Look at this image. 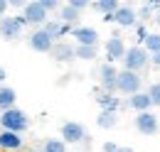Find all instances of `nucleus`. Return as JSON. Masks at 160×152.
I'll return each instance as SVG.
<instances>
[{
	"label": "nucleus",
	"instance_id": "1",
	"mask_svg": "<svg viewBox=\"0 0 160 152\" xmlns=\"http://www.w3.org/2000/svg\"><path fill=\"white\" fill-rule=\"evenodd\" d=\"M123 69H128V71H143V69H148L150 66V52L143 47V44H133V47H128V52H126V57H123Z\"/></svg>",
	"mask_w": 160,
	"mask_h": 152
},
{
	"label": "nucleus",
	"instance_id": "2",
	"mask_svg": "<svg viewBox=\"0 0 160 152\" xmlns=\"http://www.w3.org/2000/svg\"><path fill=\"white\" fill-rule=\"evenodd\" d=\"M0 128L12 130V133H25L30 128V115L20 108H8V111L0 113Z\"/></svg>",
	"mask_w": 160,
	"mask_h": 152
},
{
	"label": "nucleus",
	"instance_id": "3",
	"mask_svg": "<svg viewBox=\"0 0 160 152\" xmlns=\"http://www.w3.org/2000/svg\"><path fill=\"white\" fill-rule=\"evenodd\" d=\"M25 27H27V20L22 17H0V37L5 39V42H18L22 37V32H25Z\"/></svg>",
	"mask_w": 160,
	"mask_h": 152
},
{
	"label": "nucleus",
	"instance_id": "4",
	"mask_svg": "<svg viewBox=\"0 0 160 152\" xmlns=\"http://www.w3.org/2000/svg\"><path fill=\"white\" fill-rule=\"evenodd\" d=\"M143 88V76L138 71H128V69H121L118 74V83H116V91L123 96H133Z\"/></svg>",
	"mask_w": 160,
	"mask_h": 152
},
{
	"label": "nucleus",
	"instance_id": "5",
	"mask_svg": "<svg viewBox=\"0 0 160 152\" xmlns=\"http://www.w3.org/2000/svg\"><path fill=\"white\" fill-rule=\"evenodd\" d=\"M133 125H136V130L140 135H145V137H153V135L160 133V118L153 111H140L136 118H133Z\"/></svg>",
	"mask_w": 160,
	"mask_h": 152
},
{
	"label": "nucleus",
	"instance_id": "6",
	"mask_svg": "<svg viewBox=\"0 0 160 152\" xmlns=\"http://www.w3.org/2000/svg\"><path fill=\"white\" fill-rule=\"evenodd\" d=\"M54 42H57V39L52 37L44 27H37L35 32H30V37H27V47H30L32 52H37V54H49L52 47H54Z\"/></svg>",
	"mask_w": 160,
	"mask_h": 152
},
{
	"label": "nucleus",
	"instance_id": "7",
	"mask_svg": "<svg viewBox=\"0 0 160 152\" xmlns=\"http://www.w3.org/2000/svg\"><path fill=\"white\" fill-rule=\"evenodd\" d=\"M22 17L27 20V25H37V27H42V25L47 22V17H49V10L42 5L40 0H30V2L22 7Z\"/></svg>",
	"mask_w": 160,
	"mask_h": 152
},
{
	"label": "nucleus",
	"instance_id": "8",
	"mask_svg": "<svg viewBox=\"0 0 160 152\" xmlns=\"http://www.w3.org/2000/svg\"><path fill=\"white\" fill-rule=\"evenodd\" d=\"M118 74H121V71L111 64V61L101 64V66H99V88H101V91H108V93H116Z\"/></svg>",
	"mask_w": 160,
	"mask_h": 152
},
{
	"label": "nucleus",
	"instance_id": "9",
	"mask_svg": "<svg viewBox=\"0 0 160 152\" xmlns=\"http://www.w3.org/2000/svg\"><path fill=\"white\" fill-rule=\"evenodd\" d=\"M62 140L67 145L86 142V128L81 123H77V120H67V123H62Z\"/></svg>",
	"mask_w": 160,
	"mask_h": 152
},
{
	"label": "nucleus",
	"instance_id": "10",
	"mask_svg": "<svg viewBox=\"0 0 160 152\" xmlns=\"http://www.w3.org/2000/svg\"><path fill=\"white\" fill-rule=\"evenodd\" d=\"M126 52H128V47H126V42L121 39V35H113V37L106 39V44H103V54H106V61H123L126 57Z\"/></svg>",
	"mask_w": 160,
	"mask_h": 152
},
{
	"label": "nucleus",
	"instance_id": "11",
	"mask_svg": "<svg viewBox=\"0 0 160 152\" xmlns=\"http://www.w3.org/2000/svg\"><path fill=\"white\" fill-rule=\"evenodd\" d=\"M72 39H77V44H89V47H99V30L96 27H86V25H77L74 32H72Z\"/></svg>",
	"mask_w": 160,
	"mask_h": 152
},
{
	"label": "nucleus",
	"instance_id": "12",
	"mask_svg": "<svg viewBox=\"0 0 160 152\" xmlns=\"http://www.w3.org/2000/svg\"><path fill=\"white\" fill-rule=\"evenodd\" d=\"M113 17H116L113 25H118V27H123V30H131V27H136V25L140 22L136 7H131V5H121L118 10L113 12Z\"/></svg>",
	"mask_w": 160,
	"mask_h": 152
},
{
	"label": "nucleus",
	"instance_id": "13",
	"mask_svg": "<svg viewBox=\"0 0 160 152\" xmlns=\"http://www.w3.org/2000/svg\"><path fill=\"white\" fill-rule=\"evenodd\" d=\"M22 147H25V137H22V133L0 130V150H5V152H20Z\"/></svg>",
	"mask_w": 160,
	"mask_h": 152
},
{
	"label": "nucleus",
	"instance_id": "14",
	"mask_svg": "<svg viewBox=\"0 0 160 152\" xmlns=\"http://www.w3.org/2000/svg\"><path fill=\"white\" fill-rule=\"evenodd\" d=\"M49 57L54 59V61H59V64L72 61V59H77V47H72L69 42L57 39V42H54V47H52V52H49Z\"/></svg>",
	"mask_w": 160,
	"mask_h": 152
},
{
	"label": "nucleus",
	"instance_id": "15",
	"mask_svg": "<svg viewBox=\"0 0 160 152\" xmlns=\"http://www.w3.org/2000/svg\"><path fill=\"white\" fill-rule=\"evenodd\" d=\"M123 106L133 108L136 113H140V111H150V108H153V98H150V93H148V91H138V93L128 96V98L123 101Z\"/></svg>",
	"mask_w": 160,
	"mask_h": 152
},
{
	"label": "nucleus",
	"instance_id": "16",
	"mask_svg": "<svg viewBox=\"0 0 160 152\" xmlns=\"http://www.w3.org/2000/svg\"><path fill=\"white\" fill-rule=\"evenodd\" d=\"M42 27H44V30H47L54 39H62V37H67V35H72V32H74V25H67V22H62L59 17H57V20H47Z\"/></svg>",
	"mask_w": 160,
	"mask_h": 152
},
{
	"label": "nucleus",
	"instance_id": "17",
	"mask_svg": "<svg viewBox=\"0 0 160 152\" xmlns=\"http://www.w3.org/2000/svg\"><path fill=\"white\" fill-rule=\"evenodd\" d=\"M96 103L101 106V111H116V113H118V108L123 106V103H121V101H118L113 93L101 91V88H99V93H96Z\"/></svg>",
	"mask_w": 160,
	"mask_h": 152
},
{
	"label": "nucleus",
	"instance_id": "18",
	"mask_svg": "<svg viewBox=\"0 0 160 152\" xmlns=\"http://www.w3.org/2000/svg\"><path fill=\"white\" fill-rule=\"evenodd\" d=\"M15 101H18V91L12 86H0V113L8 111V108H15Z\"/></svg>",
	"mask_w": 160,
	"mask_h": 152
},
{
	"label": "nucleus",
	"instance_id": "19",
	"mask_svg": "<svg viewBox=\"0 0 160 152\" xmlns=\"http://www.w3.org/2000/svg\"><path fill=\"white\" fill-rule=\"evenodd\" d=\"M57 15H59L62 22H67V25H74V27H77V25H79V20H81V10H77V7H72V5H67V2H64V5L59 7V12H57Z\"/></svg>",
	"mask_w": 160,
	"mask_h": 152
},
{
	"label": "nucleus",
	"instance_id": "20",
	"mask_svg": "<svg viewBox=\"0 0 160 152\" xmlns=\"http://www.w3.org/2000/svg\"><path fill=\"white\" fill-rule=\"evenodd\" d=\"M96 125L101 130H113L118 125V113L116 111H101L99 118H96Z\"/></svg>",
	"mask_w": 160,
	"mask_h": 152
},
{
	"label": "nucleus",
	"instance_id": "21",
	"mask_svg": "<svg viewBox=\"0 0 160 152\" xmlns=\"http://www.w3.org/2000/svg\"><path fill=\"white\" fill-rule=\"evenodd\" d=\"M91 7H94L96 12H101V15H108V12H116V10H118L121 2L118 0H94Z\"/></svg>",
	"mask_w": 160,
	"mask_h": 152
},
{
	"label": "nucleus",
	"instance_id": "22",
	"mask_svg": "<svg viewBox=\"0 0 160 152\" xmlns=\"http://www.w3.org/2000/svg\"><path fill=\"white\" fill-rule=\"evenodd\" d=\"M99 54V47H89V44H77V59L81 61H94Z\"/></svg>",
	"mask_w": 160,
	"mask_h": 152
},
{
	"label": "nucleus",
	"instance_id": "23",
	"mask_svg": "<svg viewBox=\"0 0 160 152\" xmlns=\"http://www.w3.org/2000/svg\"><path fill=\"white\" fill-rule=\"evenodd\" d=\"M42 150L44 152H67V142L62 137H47L42 142Z\"/></svg>",
	"mask_w": 160,
	"mask_h": 152
},
{
	"label": "nucleus",
	"instance_id": "24",
	"mask_svg": "<svg viewBox=\"0 0 160 152\" xmlns=\"http://www.w3.org/2000/svg\"><path fill=\"white\" fill-rule=\"evenodd\" d=\"M143 47H145L150 54L160 52V35H158V32H150V35L145 37V42H143Z\"/></svg>",
	"mask_w": 160,
	"mask_h": 152
},
{
	"label": "nucleus",
	"instance_id": "25",
	"mask_svg": "<svg viewBox=\"0 0 160 152\" xmlns=\"http://www.w3.org/2000/svg\"><path fill=\"white\" fill-rule=\"evenodd\" d=\"M148 93H150V98H153V106L160 108V81H153V83L148 86Z\"/></svg>",
	"mask_w": 160,
	"mask_h": 152
},
{
	"label": "nucleus",
	"instance_id": "26",
	"mask_svg": "<svg viewBox=\"0 0 160 152\" xmlns=\"http://www.w3.org/2000/svg\"><path fill=\"white\" fill-rule=\"evenodd\" d=\"M40 2L44 5V7H47V10H49V12H59V7L64 5L62 0H40Z\"/></svg>",
	"mask_w": 160,
	"mask_h": 152
},
{
	"label": "nucleus",
	"instance_id": "27",
	"mask_svg": "<svg viewBox=\"0 0 160 152\" xmlns=\"http://www.w3.org/2000/svg\"><path fill=\"white\" fill-rule=\"evenodd\" d=\"M148 35H150V32L145 30V25H143V22H138V25H136V39H138V44H143Z\"/></svg>",
	"mask_w": 160,
	"mask_h": 152
},
{
	"label": "nucleus",
	"instance_id": "28",
	"mask_svg": "<svg viewBox=\"0 0 160 152\" xmlns=\"http://www.w3.org/2000/svg\"><path fill=\"white\" fill-rule=\"evenodd\" d=\"M64 2H67V5H72V7H77V10H86L94 0H64Z\"/></svg>",
	"mask_w": 160,
	"mask_h": 152
},
{
	"label": "nucleus",
	"instance_id": "29",
	"mask_svg": "<svg viewBox=\"0 0 160 152\" xmlns=\"http://www.w3.org/2000/svg\"><path fill=\"white\" fill-rule=\"evenodd\" d=\"M101 152H118V145H116V142H103Z\"/></svg>",
	"mask_w": 160,
	"mask_h": 152
},
{
	"label": "nucleus",
	"instance_id": "30",
	"mask_svg": "<svg viewBox=\"0 0 160 152\" xmlns=\"http://www.w3.org/2000/svg\"><path fill=\"white\" fill-rule=\"evenodd\" d=\"M8 2H10V7H18V10H22V7H25L30 0H8Z\"/></svg>",
	"mask_w": 160,
	"mask_h": 152
},
{
	"label": "nucleus",
	"instance_id": "31",
	"mask_svg": "<svg viewBox=\"0 0 160 152\" xmlns=\"http://www.w3.org/2000/svg\"><path fill=\"white\" fill-rule=\"evenodd\" d=\"M150 66H155V69H160V52H155V54H150Z\"/></svg>",
	"mask_w": 160,
	"mask_h": 152
},
{
	"label": "nucleus",
	"instance_id": "32",
	"mask_svg": "<svg viewBox=\"0 0 160 152\" xmlns=\"http://www.w3.org/2000/svg\"><path fill=\"white\" fill-rule=\"evenodd\" d=\"M8 7H10V2H8V0H0V17H5Z\"/></svg>",
	"mask_w": 160,
	"mask_h": 152
},
{
	"label": "nucleus",
	"instance_id": "33",
	"mask_svg": "<svg viewBox=\"0 0 160 152\" xmlns=\"http://www.w3.org/2000/svg\"><path fill=\"white\" fill-rule=\"evenodd\" d=\"M5 78H8V71H5V69H2V66H0V86H2V83H5Z\"/></svg>",
	"mask_w": 160,
	"mask_h": 152
},
{
	"label": "nucleus",
	"instance_id": "34",
	"mask_svg": "<svg viewBox=\"0 0 160 152\" xmlns=\"http://www.w3.org/2000/svg\"><path fill=\"white\" fill-rule=\"evenodd\" d=\"M153 22H155V25H158V27H160V7H158V10H155V15H153Z\"/></svg>",
	"mask_w": 160,
	"mask_h": 152
},
{
	"label": "nucleus",
	"instance_id": "35",
	"mask_svg": "<svg viewBox=\"0 0 160 152\" xmlns=\"http://www.w3.org/2000/svg\"><path fill=\"white\" fill-rule=\"evenodd\" d=\"M118 152H133L131 147H118Z\"/></svg>",
	"mask_w": 160,
	"mask_h": 152
},
{
	"label": "nucleus",
	"instance_id": "36",
	"mask_svg": "<svg viewBox=\"0 0 160 152\" xmlns=\"http://www.w3.org/2000/svg\"><path fill=\"white\" fill-rule=\"evenodd\" d=\"M37 152H44V150H37Z\"/></svg>",
	"mask_w": 160,
	"mask_h": 152
}]
</instances>
